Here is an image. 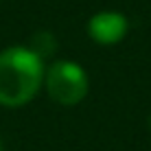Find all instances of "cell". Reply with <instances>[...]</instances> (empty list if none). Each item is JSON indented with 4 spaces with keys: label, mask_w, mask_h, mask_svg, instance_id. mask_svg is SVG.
Masks as SVG:
<instances>
[{
    "label": "cell",
    "mask_w": 151,
    "mask_h": 151,
    "mask_svg": "<svg viewBox=\"0 0 151 151\" xmlns=\"http://www.w3.org/2000/svg\"><path fill=\"white\" fill-rule=\"evenodd\" d=\"M44 86V61L29 46H11L0 53V105L22 107Z\"/></svg>",
    "instance_id": "obj_1"
},
{
    "label": "cell",
    "mask_w": 151,
    "mask_h": 151,
    "mask_svg": "<svg viewBox=\"0 0 151 151\" xmlns=\"http://www.w3.org/2000/svg\"><path fill=\"white\" fill-rule=\"evenodd\" d=\"M44 86L57 105H79L88 94V72L77 61L57 59L44 70Z\"/></svg>",
    "instance_id": "obj_2"
},
{
    "label": "cell",
    "mask_w": 151,
    "mask_h": 151,
    "mask_svg": "<svg viewBox=\"0 0 151 151\" xmlns=\"http://www.w3.org/2000/svg\"><path fill=\"white\" fill-rule=\"evenodd\" d=\"M127 18L118 11H101L96 15H92L88 22V35L103 46H112L118 44L125 35H127Z\"/></svg>",
    "instance_id": "obj_3"
},
{
    "label": "cell",
    "mask_w": 151,
    "mask_h": 151,
    "mask_svg": "<svg viewBox=\"0 0 151 151\" xmlns=\"http://www.w3.org/2000/svg\"><path fill=\"white\" fill-rule=\"evenodd\" d=\"M29 48L33 50L42 61H44L46 57H53L55 55V50H57V37L50 33V31H37V33L31 37Z\"/></svg>",
    "instance_id": "obj_4"
},
{
    "label": "cell",
    "mask_w": 151,
    "mask_h": 151,
    "mask_svg": "<svg viewBox=\"0 0 151 151\" xmlns=\"http://www.w3.org/2000/svg\"><path fill=\"white\" fill-rule=\"evenodd\" d=\"M149 132H151V116H149Z\"/></svg>",
    "instance_id": "obj_5"
},
{
    "label": "cell",
    "mask_w": 151,
    "mask_h": 151,
    "mask_svg": "<svg viewBox=\"0 0 151 151\" xmlns=\"http://www.w3.org/2000/svg\"><path fill=\"white\" fill-rule=\"evenodd\" d=\"M0 151H2V142H0Z\"/></svg>",
    "instance_id": "obj_6"
}]
</instances>
